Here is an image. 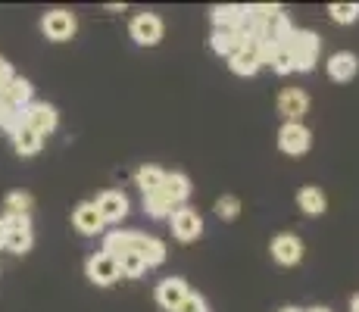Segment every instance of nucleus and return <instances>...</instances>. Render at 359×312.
<instances>
[{
  "instance_id": "21",
  "label": "nucleus",
  "mask_w": 359,
  "mask_h": 312,
  "mask_svg": "<svg viewBox=\"0 0 359 312\" xmlns=\"http://www.w3.org/2000/svg\"><path fill=\"white\" fill-rule=\"evenodd\" d=\"M297 206H300L306 216H322L328 210V200H325V191L316 184H306L297 191Z\"/></svg>"
},
{
  "instance_id": "31",
  "label": "nucleus",
  "mask_w": 359,
  "mask_h": 312,
  "mask_svg": "<svg viewBox=\"0 0 359 312\" xmlns=\"http://www.w3.org/2000/svg\"><path fill=\"white\" fill-rule=\"evenodd\" d=\"M175 312H210V306H206V300L200 294H191L188 300L182 303V306H178Z\"/></svg>"
},
{
  "instance_id": "3",
  "label": "nucleus",
  "mask_w": 359,
  "mask_h": 312,
  "mask_svg": "<svg viewBox=\"0 0 359 312\" xmlns=\"http://www.w3.org/2000/svg\"><path fill=\"white\" fill-rule=\"evenodd\" d=\"M85 275H88V281L97 284V287H113V284L122 278L119 256L107 253V250H97V253L88 256V262H85Z\"/></svg>"
},
{
  "instance_id": "29",
  "label": "nucleus",
  "mask_w": 359,
  "mask_h": 312,
  "mask_svg": "<svg viewBox=\"0 0 359 312\" xmlns=\"http://www.w3.org/2000/svg\"><path fill=\"white\" fill-rule=\"evenodd\" d=\"M269 66H272L275 75H291V72H294L291 50H287V47H275V53H272V60H269Z\"/></svg>"
},
{
  "instance_id": "34",
  "label": "nucleus",
  "mask_w": 359,
  "mask_h": 312,
  "mask_svg": "<svg viewBox=\"0 0 359 312\" xmlns=\"http://www.w3.org/2000/svg\"><path fill=\"white\" fill-rule=\"evenodd\" d=\"M350 312H359V294L353 297V300H350Z\"/></svg>"
},
{
  "instance_id": "5",
  "label": "nucleus",
  "mask_w": 359,
  "mask_h": 312,
  "mask_svg": "<svg viewBox=\"0 0 359 312\" xmlns=\"http://www.w3.org/2000/svg\"><path fill=\"white\" fill-rule=\"evenodd\" d=\"M229 69L241 79H250L262 69V38L257 34H247L244 47H241L234 57H229Z\"/></svg>"
},
{
  "instance_id": "6",
  "label": "nucleus",
  "mask_w": 359,
  "mask_h": 312,
  "mask_svg": "<svg viewBox=\"0 0 359 312\" xmlns=\"http://www.w3.org/2000/svg\"><path fill=\"white\" fill-rule=\"evenodd\" d=\"M128 34L135 38V44L156 47L163 41V34H165V25H163V19L156 16V13H137V16L128 22Z\"/></svg>"
},
{
  "instance_id": "32",
  "label": "nucleus",
  "mask_w": 359,
  "mask_h": 312,
  "mask_svg": "<svg viewBox=\"0 0 359 312\" xmlns=\"http://www.w3.org/2000/svg\"><path fill=\"white\" fill-rule=\"evenodd\" d=\"M16 79V72H13V66L6 60H0V94L6 91V85H10V81Z\"/></svg>"
},
{
  "instance_id": "23",
  "label": "nucleus",
  "mask_w": 359,
  "mask_h": 312,
  "mask_svg": "<svg viewBox=\"0 0 359 312\" xmlns=\"http://www.w3.org/2000/svg\"><path fill=\"white\" fill-rule=\"evenodd\" d=\"M144 210H147V216H150V219H169L172 212L178 210V206H175V200H172L169 194H165L163 187H160L156 194L144 197Z\"/></svg>"
},
{
  "instance_id": "14",
  "label": "nucleus",
  "mask_w": 359,
  "mask_h": 312,
  "mask_svg": "<svg viewBox=\"0 0 359 312\" xmlns=\"http://www.w3.org/2000/svg\"><path fill=\"white\" fill-rule=\"evenodd\" d=\"M325 69H328V79L331 81L347 85V81H353L356 72H359V57H356V53H350V50H337V53H331V57H328Z\"/></svg>"
},
{
  "instance_id": "8",
  "label": "nucleus",
  "mask_w": 359,
  "mask_h": 312,
  "mask_svg": "<svg viewBox=\"0 0 359 312\" xmlns=\"http://www.w3.org/2000/svg\"><path fill=\"white\" fill-rule=\"evenodd\" d=\"M313 147V131L303 122H285L278 128V150L287 156H303Z\"/></svg>"
},
{
  "instance_id": "2",
  "label": "nucleus",
  "mask_w": 359,
  "mask_h": 312,
  "mask_svg": "<svg viewBox=\"0 0 359 312\" xmlns=\"http://www.w3.org/2000/svg\"><path fill=\"white\" fill-rule=\"evenodd\" d=\"M285 47L291 50L294 72H313L316 62H319V53H322V38L309 29H294V34L287 38Z\"/></svg>"
},
{
  "instance_id": "30",
  "label": "nucleus",
  "mask_w": 359,
  "mask_h": 312,
  "mask_svg": "<svg viewBox=\"0 0 359 312\" xmlns=\"http://www.w3.org/2000/svg\"><path fill=\"white\" fill-rule=\"evenodd\" d=\"M19 122H22V113H19V109H13L10 103H4V100H0V128H4L6 135H10V131L16 128Z\"/></svg>"
},
{
  "instance_id": "26",
  "label": "nucleus",
  "mask_w": 359,
  "mask_h": 312,
  "mask_svg": "<svg viewBox=\"0 0 359 312\" xmlns=\"http://www.w3.org/2000/svg\"><path fill=\"white\" fill-rule=\"evenodd\" d=\"M212 212H216L222 222H234L241 216V200L234 197V194H222V197L212 203Z\"/></svg>"
},
{
  "instance_id": "25",
  "label": "nucleus",
  "mask_w": 359,
  "mask_h": 312,
  "mask_svg": "<svg viewBox=\"0 0 359 312\" xmlns=\"http://www.w3.org/2000/svg\"><path fill=\"white\" fill-rule=\"evenodd\" d=\"M34 244V238H32V228H10L6 231V238H4V250H10V253H29Z\"/></svg>"
},
{
  "instance_id": "9",
  "label": "nucleus",
  "mask_w": 359,
  "mask_h": 312,
  "mask_svg": "<svg viewBox=\"0 0 359 312\" xmlns=\"http://www.w3.org/2000/svg\"><path fill=\"white\" fill-rule=\"evenodd\" d=\"M272 259L278 262V266L291 269V266H300L303 256H306V247H303V240L297 238L294 231H281L272 238Z\"/></svg>"
},
{
  "instance_id": "35",
  "label": "nucleus",
  "mask_w": 359,
  "mask_h": 312,
  "mask_svg": "<svg viewBox=\"0 0 359 312\" xmlns=\"http://www.w3.org/2000/svg\"><path fill=\"white\" fill-rule=\"evenodd\" d=\"M278 312H306V309H300V306H281Z\"/></svg>"
},
{
  "instance_id": "10",
  "label": "nucleus",
  "mask_w": 359,
  "mask_h": 312,
  "mask_svg": "<svg viewBox=\"0 0 359 312\" xmlns=\"http://www.w3.org/2000/svg\"><path fill=\"white\" fill-rule=\"evenodd\" d=\"M22 122L29 125L32 131H38L41 137H47V135H53L57 131V125H60V113L50 107V103H29V107L22 109Z\"/></svg>"
},
{
  "instance_id": "1",
  "label": "nucleus",
  "mask_w": 359,
  "mask_h": 312,
  "mask_svg": "<svg viewBox=\"0 0 359 312\" xmlns=\"http://www.w3.org/2000/svg\"><path fill=\"white\" fill-rule=\"evenodd\" d=\"M103 250L113 256L122 253H137L144 256L147 269H160L165 262V244L154 234H144V231H109L103 238Z\"/></svg>"
},
{
  "instance_id": "17",
  "label": "nucleus",
  "mask_w": 359,
  "mask_h": 312,
  "mask_svg": "<svg viewBox=\"0 0 359 312\" xmlns=\"http://www.w3.org/2000/svg\"><path fill=\"white\" fill-rule=\"evenodd\" d=\"M212 25H216V29H225V32H244L247 6H241V4L212 6Z\"/></svg>"
},
{
  "instance_id": "15",
  "label": "nucleus",
  "mask_w": 359,
  "mask_h": 312,
  "mask_svg": "<svg viewBox=\"0 0 359 312\" xmlns=\"http://www.w3.org/2000/svg\"><path fill=\"white\" fill-rule=\"evenodd\" d=\"M72 225H75V231H81V234H88V238H94V234H100L103 228V219H100V212H97V206H94V200H85V203H79L72 210Z\"/></svg>"
},
{
  "instance_id": "36",
  "label": "nucleus",
  "mask_w": 359,
  "mask_h": 312,
  "mask_svg": "<svg viewBox=\"0 0 359 312\" xmlns=\"http://www.w3.org/2000/svg\"><path fill=\"white\" fill-rule=\"evenodd\" d=\"M306 312H331L328 306H313V309H306Z\"/></svg>"
},
{
  "instance_id": "12",
  "label": "nucleus",
  "mask_w": 359,
  "mask_h": 312,
  "mask_svg": "<svg viewBox=\"0 0 359 312\" xmlns=\"http://www.w3.org/2000/svg\"><path fill=\"white\" fill-rule=\"evenodd\" d=\"M94 206H97L103 225H119V222L128 216V210H131L128 197L122 191H103L100 197L94 200Z\"/></svg>"
},
{
  "instance_id": "18",
  "label": "nucleus",
  "mask_w": 359,
  "mask_h": 312,
  "mask_svg": "<svg viewBox=\"0 0 359 312\" xmlns=\"http://www.w3.org/2000/svg\"><path fill=\"white\" fill-rule=\"evenodd\" d=\"M0 100L10 103L13 109H19V113H22L29 103H34V88H32V81L22 79V75H16V79L6 85V91L0 94Z\"/></svg>"
},
{
  "instance_id": "13",
  "label": "nucleus",
  "mask_w": 359,
  "mask_h": 312,
  "mask_svg": "<svg viewBox=\"0 0 359 312\" xmlns=\"http://www.w3.org/2000/svg\"><path fill=\"white\" fill-rule=\"evenodd\" d=\"M275 107L285 116V122H303V116L309 113V94L303 88H285L275 100Z\"/></svg>"
},
{
  "instance_id": "19",
  "label": "nucleus",
  "mask_w": 359,
  "mask_h": 312,
  "mask_svg": "<svg viewBox=\"0 0 359 312\" xmlns=\"http://www.w3.org/2000/svg\"><path fill=\"white\" fill-rule=\"evenodd\" d=\"M244 41H247V34L244 32H225V29H216L212 32V38H210V47H212V53H219V57H234V53L244 47Z\"/></svg>"
},
{
  "instance_id": "11",
  "label": "nucleus",
  "mask_w": 359,
  "mask_h": 312,
  "mask_svg": "<svg viewBox=\"0 0 359 312\" xmlns=\"http://www.w3.org/2000/svg\"><path fill=\"white\" fill-rule=\"evenodd\" d=\"M191 294H194V290H191V284L184 281V278H178V275H172V278H163L160 284H156V303H160L165 312H175Z\"/></svg>"
},
{
  "instance_id": "7",
  "label": "nucleus",
  "mask_w": 359,
  "mask_h": 312,
  "mask_svg": "<svg viewBox=\"0 0 359 312\" xmlns=\"http://www.w3.org/2000/svg\"><path fill=\"white\" fill-rule=\"evenodd\" d=\"M169 225H172V234L182 244H194L200 234H203V216H200L194 206H178L169 216Z\"/></svg>"
},
{
  "instance_id": "28",
  "label": "nucleus",
  "mask_w": 359,
  "mask_h": 312,
  "mask_svg": "<svg viewBox=\"0 0 359 312\" xmlns=\"http://www.w3.org/2000/svg\"><path fill=\"white\" fill-rule=\"evenodd\" d=\"M119 269H122V278H141V275H147V262L137 253H122Z\"/></svg>"
},
{
  "instance_id": "4",
  "label": "nucleus",
  "mask_w": 359,
  "mask_h": 312,
  "mask_svg": "<svg viewBox=\"0 0 359 312\" xmlns=\"http://www.w3.org/2000/svg\"><path fill=\"white\" fill-rule=\"evenodd\" d=\"M41 32H44L47 41L53 44H63V41H72L75 32H79V19L69 10H47L41 16Z\"/></svg>"
},
{
  "instance_id": "20",
  "label": "nucleus",
  "mask_w": 359,
  "mask_h": 312,
  "mask_svg": "<svg viewBox=\"0 0 359 312\" xmlns=\"http://www.w3.org/2000/svg\"><path fill=\"white\" fill-rule=\"evenodd\" d=\"M163 191L175 200V206H188L191 194H194V184L184 172H165V182H163Z\"/></svg>"
},
{
  "instance_id": "33",
  "label": "nucleus",
  "mask_w": 359,
  "mask_h": 312,
  "mask_svg": "<svg viewBox=\"0 0 359 312\" xmlns=\"http://www.w3.org/2000/svg\"><path fill=\"white\" fill-rule=\"evenodd\" d=\"M4 238H6V225H4V219H0V250H4Z\"/></svg>"
},
{
  "instance_id": "16",
  "label": "nucleus",
  "mask_w": 359,
  "mask_h": 312,
  "mask_svg": "<svg viewBox=\"0 0 359 312\" xmlns=\"http://www.w3.org/2000/svg\"><path fill=\"white\" fill-rule=\"evenodd\" d=\"M10 141L19 156H38L41 150H44V137H41L38 131H32L25 122H19L16 128L10 131Z\"/></svg>"
},
{
  "instance_id": "22",
  "label": "nucleus",
  "mask_w": 359,
  "mask_h": 312,
  "mask_svg": "<svg viewBox=\"0 0 359 312\" xmlns=\"http://www.w3.org/2000/svg\"><path fill=\"white\" fill-rule=\"evenodd\" d=\"M163 182H165V172L156 169V165H141V169L135 172V184H137V191H141L144 197H150V194L160 191Z\"/></svg>"
},
{
  "instance_id": "27",
  "label": "nucleus",
  "mask_w": 359,
  "mask_h": 312,
  "mask_svg": "<svg viewBox=\"0 0 359 312\" xmlns=\"http://www.w3.org/2000/svg\"><path fill=\"white\" fill-rule=\"evenodd\" d=\"M328 19L337 25H353L359 19V4H331L328 6Z\"/></svg>"
},
{
  "instance_id": "24",
  "label": "nucleus",
  "mask_w": 359,
  "mask_h": 312,
  "mask_svg": "<svg viewBox=\"0 0 359 312\" xmlns=\"http://www.w3.org/2000/svg\"><path fill=\"white\" fill-rule=\"evenodd\" d=\"M32 206H34V200L29 191H13L4 200V216H29Z\"/></svg>"
}]
</instances>
